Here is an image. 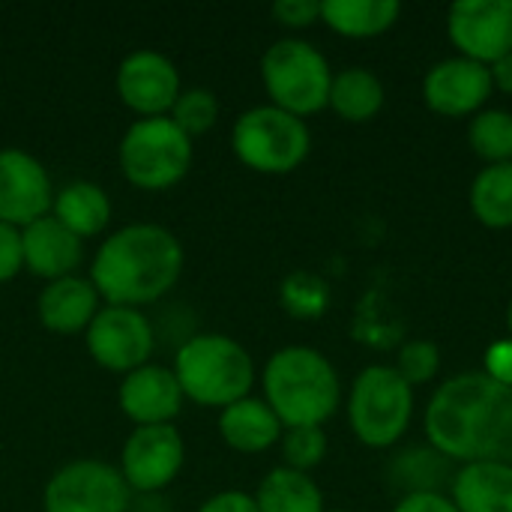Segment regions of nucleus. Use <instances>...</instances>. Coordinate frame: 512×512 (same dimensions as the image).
<instances>
[{
  "label": "nucleus",
  "instance_id": "f257e3e1",
  "mask_svg": "<svg viewBox=\"0 0 512 512\" xmlns=\"http://www.w3.org/2000/svg\"><path fill=\"white\" fill-rule=\"evenodd\" d=\"M423 429L447 462H510L512 390L486 372L453 375L432 393Z\"/></svg>",
  "mask_w": 512,
  "mask_h": 512
},
{
  "label": "nucleus",
  "instance_id": "f03ea898",
  "mask_svg": "<svg viewBox=\"0 0 512 512\" xmlns=\"http://www.w3.org/2000/svg\"><path fill=\"white\" fill-rule=\"evenodd\" d=\"M183 273L180 240L150 222L114 231L96 252L90 282L108 306H147L162 300Z\"/></svg>",
  "mask_w": 512,
  "mask_h": 512
},
{
  "label": "nucleus",
  "instance_id": "7ed1b4c3",
  "mask_svg": "<svg viewBox=\"0 0 512 512\" xmlns=\"http://www.w3.org/2000/svg\"><path fill=\"white\" fill-rule=\"evenodd\" d=\"M264 402L285 429L324 426L342 402L339 372L321 351L288 345L264 366Z\"/></svg>",
  "mask_w": 512,
  "mask_h": 512
},
{
  "label": "nucleus",
  "instance_id": "20e7f679",
  "mask_svg": "<svg viewBox=\"0 0 512 512\" xmlns=\"http://www.w3.org/2000/svg\"><path fill=\"white\" fill-rule=\"evenodd\" d=\"M174 375L186 399L204 408H228L249 396L255 363L249 351L222 333H201L180 345Z\"/></svg>",
  "mask_w": 512,
  "mask_h": 512
},
{
  "label": "nucleus",
  "instance_id": "39448f33",
  "mask_svg": "<svg viewBox=\"0 0 512 512\" xmlns=\"http://www.w3.org/2000/svg\"><path fill=\"white\" fill-rule=\"evenodd\" d=\"M261 81L270 105L303 120L327 108L333 69L312 42L279 39L261 57Z\"/></svg>",
  "mask_w": 512,
  "mask_h": 512
},
{
  "label": "nucleus",
  "instance_id": "423d86ee",
  "mask_svg": "<svg viewBox=\"0 0 512 512\" xmlns=\"http://www.w3.org/2000/svg\"><path fill=\"white\" fill-rule=\"evenodd\" d=\"M414 420V387L393 366H366L348 393V423L360 444L393 447Z\"/></svg>",
  "mask_w": 512,
  "mask_h": 512
},
{
  "label": "nucleus",
  "instance_id": "0eeeda50",
  "mask_svg": "<svg viewBox=\"0 0 512 512\" xmlns=\"http://www.w3.org/2000/svg\"><path fill=\"white\" fill-rule=\"evenodd\" d=\"M120 168L138 189H171L192 168V138L168 114L141 117L120 141Z\"/></svg>",
  "mask_w": 512,
  "mask_h": 512
},
{
  "label": "nucleus",
  "instance_id": "6e6552de",
  "mask_svg": "<svg viewBox=\"0 0 512 512\" xmlns=\"http://www.w3.org/2000/svg\"><path fill=\"white\" fill-rule=\"evenodd\" d=\"M231 147L237 159L258 174H291L306 162L312 135L306 120L276 105H258L237 117Z\"/></svg>",
  "mask_w": 512,
  "mask_h": 512
},
{
  "label": "nucleus",
  "instance_id": "1a4fd4ad",
  "mask_svg": "<svg viewBox=\"0 0 512 512\" xmlns=\"http://www.w3.org/2000/svg\"><path fill=\"white\" fill-rule=\"evenodd\" d=\"M129 486L120 468L96 459H78L63 465L45 486V512H126Z\"/></svg>",
  "mask_w": 512,
  "mask_h": 512
},
{
  "label": "nucleus",
  "instance_id": "9d476101",
  "mask_svg": "<svg viewBox=\"0 0 512 512\" xmlns=\"http://www.w3.org/2000/svg\"><path fill=\"white\" fill-rule=\"evenodd\" d=\"M90 357L108 372H135L150 363L156 348L153 324L141 309L129 306H102L90 327L84 330Z\"/></svg>",
  "mask_w": 512,
  "mask_h": 512
},
{
  "label": "nucleus",
  "instance_id": "9b49d317",
  "mask_svg": "<svg viewBox=\"0 0 512 512\" xmlns=\"http://www.w3.org/2000/svg\"><path fill=\"white\" fill-rule=\"evenodd\" d=\"M447 36L459 57L492 66L512 54V0H459L447 12Z\"/></svg>",
  "mask_w": 512,
  "mask_h": 512
},
{
  "label": "nucleus",
  "instance_id": "f8f14e48",
  "mask_svg": "<svg viewBox=\"0 0 512 512\" xmlns=\"http://www.w3.org/2000/svg\"><path fill=\"white\" fill-rule=\"evenodd\" d=\"M183 459H186V447L171 423L135 426V432L123 444L120 477L126 480L129 492L156 495L177 480Z\"/></svg>",
  "mask_w": 512,
  "mask_h": 512
},
{
  "label": "nucleus",
  "instance_id": "ddd939ff",
  "mask_svg": "<svg viewBox=\"0 0 512 512\" xmlns=\"http://www.w3.org/2000/svg\"><path fill=\"white\" fill-rule=\"evenodd\" d=\"M51 204L54 189L45 165L18 147L0 150V222L27 228L48 216Z\"/></svg>",
  "mask_w": 512,
  "mask_h": 512
},
{
  "label": "nucleus",
  "instance_id": "4468645a",
  "mask_svg": "<svg viewBox=\"0 0 512 512\" xmlns=\"http://www.w3.org/2000/svg\"><path fill=\"white\" fill-rule=\"evenodd\" d=\"M489 96H492L489 66L474 63L459 54L438 60L423 78V99L429 111L450 117V120L480 114Z\"/></svg>",
  "mask_w": 512,
  "mask_h": 512
},
{
  "label": "nucleus",
  "instance_id": "2eb2a0df",
  "mask_svg": "<svg viewBox=\"0 0 512 512\" xmlns=\"http://www.w3.org/2000/svg\"><path fill=\"white\" fill-rule=\"evenodd\" d=\"M117 93L126 108H132L141 117H165L171 114L177 96H180V72L177 66L153 51L141 48L132 51L120 69H117Z\"/></svg>",
  "mask_w": 512,
  "mask_h": 512
},
{
  "label": "nucleus",
  "instance_id": "dca6fc26",
  "mask_svg": "<svg viewBox=\"0 0 512 512\" xmlns=\"http://www.w3.org/2000/svg\"><path fill=\"white\" fill-rule=\"evenodd\" d=\"M120 408L135 426H168L183 405V390L174 369L147 363L129 372L120 384Z\"/></svg>",
  "mask_w": 512,
  "mask_h": 512
},
{
  "label": "nucleus",
  "instance_id": "f3484780",
  "mask_svg": "<svg viewBox=\"0 0 512 512\" xmlns=\"http://www.w3.org/2000/svg\"><path fill=\"white\" fill-rule=\"evenodd\" d=\"M21 243H24V267L48 282L75 276V267L84 258V240H78L51 213L21 228Z\"/></svg>",
  "mask_w": 512,
  "mask_h": 512
},
{
  "label": "nucleus",
  "instance_id": "a211bd4d",
  "mask_svg": "<svg viewBox=\"0 0 512 512\" xmlns=\"http://www.w3.org/2000/svg\"><path fill=\"white\" fill-rule=\"evenodd\" d=\"M96 312H99V291L90 279L81 276H63L48 282L36 300L39 324L60 336L84 333L96 318Z\"/></svg>",
  "mask_w": 512,
  "mask_h": 512
},
{
  "label": "nucleus",
  "instance_id": "6ab92c4d",
  "mask_svg": "<svg viewBox=\"0 0 512 512\" xmlns=\"http://www.w3.org/2000/svg\"><path fill=\"white\" fill-rule=\"evenodd\" d=\"M450 498L459 512H512L510 462H471L453 474Z\"/></svg>",
  "mask_w": 512,
  "mask_h": 512
},
{
  "label": "nucleus",
  "instance_id": "aec40b11",
  "mask_svg": "<svg viewBox=\"0 0 512 512\" xmlns=\"http://www.w3.org/2000/svg\"><path fill=\"white\" fill-rule=\"evenodd\" d=\"M285 426L264 399H240L219 414V435L237 453H264L282 441Z\"/></svg>",
  "mask_w": 512,
  "mask_h": 512
},
{
  "label": "nucleus",
  "instance_id": "412c9836",
  "mask_svg": "<svg viewBox=\"0 0 512 512\" xmlns=\"http://www.w3.org/2000/svg\"><path fill=\"white\" fill-rule=\"evenodd\" d=\"M402 6L396 0H324L321 21L345 39H375L396 27Z\"/></svg>",
  "mask_w": 512,
  "mask_h": 512
},
{
  "label": "nucleus",
  "instance_id": "4be33fe9",
  "mask_svg": "<svg viewBox=\"0 0 512 512\" xmlns=\"http://www.w3.org/2000/svg\"><path fill=\"white\" fill-rule=\"evenodd\" d=\"M51 216L66 225L78 240H84L105 231V225L111 222V201L102 186L90 180H75L54 195Z\"/></svg>",
  "mask_w": 512,
  "mask_h": 512
},
{
  "label": "nucleus",
  "instance_id": "5701e85b",
  "mask_svg": "<svg viewBox=\"0 0 512 512\" xmlns=\"http://www.w3.org/2000/svg\"><path fill=\"white\" fill-rule=\"evenodd\" d=\"M384 96V84L372 69L348 66L342 72H333L327 108H333L348 123H369L384 108Z\"/></svg>",
  "mask_w": 512,
  "mask_h": 512
},
{
  "label": "nucleus",
  "instance_id": "b1692460",
  "mask_svg": "<svg viewBox=\"0 0 512 512\" xmlns=\"http://www.w3.org/2000/svg\"><path fill=\"white\" fill-rule=\"evenodd\" d=\"M252 498L258 512H324V495L318 483L309 474L291 471L285 465L273 468Z\"/></svg>",
  "mask_w": 512,
  "mask_h": 512
},
{
  "label": "nucleus",
  "instance_id": "393cba45",
  "mask_svg": "<svg viewBox=\"0 0 512 512\" xmlns=\"http://www.w3.org/2000/svg\"><path fill=\"white\" fill-rule=\"evenodd\" d=\"M468 204L480 225L492 231L512 228V162L486 165L471 183Z\"/></svg>",
  "mask_w": 512,
  "mask_h": 512
},
{
  "label": "nucleus",
  "instance_id": "a878e982",
  "mask_svg": "<svg viewBox=\"0 0 512 512\" xmlns=\"http://www.w3.org/2000/svg\"><path fill=\"white\" fill-rule=\"evenodd\" d=\"M468 144L486 165L512 162V114L504 108H483L468 123Z\"/></svg>",
  "mask_w": 512,
  "mask_h": 512
},
{
  "label": "nucleus",
  "instance_id": "bb28decb",
  "mask_svg": "<svg viewBox=\"0 0 512 512\" xmlns=\"http://www.w3.org/2000/svg\"><path fill=\"white\" fill-rule=\"evenodd\" d=\"M450 462L426 447V450H405L393 459V483L399 480V486L405 489V495H417V492H438V486L447 477Z\"/></svg>",
  "mask_w": 512,
  "mask_h": 512
},
{
  "label": "nucleus",
  "instance_id": "cd10ccee",
  "mask_svg": "<svg viewBox=\"0 0 512 512\" xmlns=\"http://www.w3.org/2000/svg\"><path fill=\"white\" fill-rule=\"evenodd\" d=\"M168 117L189 138H195V135H204L207 129H213V123L219 117V102L207 87H189V90H180Z\"/></svg>",
  "mask_w": 512,
  "mask_h": 512
},
{
  "label": "nucleus",
  "instance_id": "c85d7f7f",
  "mask_svg": "<svg viewBox=\"0 0 512 512\" xmlns=\"http://www.w3.org/2000/svg\"><path fill=\"white\" fill-rule=\"evenodd\" d=\"M282 456L285 468L309 474L318 468L327 456V435L324 426H300V429H285L282 432Z\"/></svg>",
  "mask_w": 512,
  "mask_h": 512
},
{
  "label": "nucleus",
  "instance_id": "c756f323",
  "mask_svg": "<svg viewBox=\"0 0 512 512\" xmlns=\"http://www.w3.org/2000/svg\"><path fill=\"white\" fill-rule=\"evenodd\" d=\"M282 303L294 318H318L330 303L327 282L312 273H294L282 285Z\"/></svg>",
  "mask_w": 512,
  "mask_h": 512
},
{
  "label": "nucleus",
  "instance_id": "7c9ffc66",
  "mask_svg": "<svg viewBox=\"0 0 512 512\" xmlns=\"http://www.w3.org/2000/svg\"><path fill=\"white\" fill-rule=\"evenodd\" d=\"M414 390L423 384H432L441 372V348L429 339H411L399 348L396 366H393Z\"/></svg>",
  "mask_w": 512,
  "mask_h": 512
},
{
  "label": "nucleus",
  "instance_id": "2f4dec72",
  "mask_svg": "<svg viewBox=\"0 0 512 512\" xmlns=\"http://www.w3.org/2000/svg\"><path fill=\"white\" fill-rule=\"evenodd\" d=\"M273 18L282 27L306 30L315 21H321V3H315V0H276L273 3Z\"/></svg>",
  "mask_w": 512,
  "mask_h": 512
},
{
  "label": "nucleus",
  "instance_id": "473e14b6",
  "mask_svg": "<svg viewBox=\"0 0 512 512\" xmlns=\"http://www.w3.org/2000/svg\"><path fill=\"white\" fill-rule=\"evenodd\" d=\"M24 270V243L21 228L0 222V282L15 279Z\"/></svg>",
  "mask_w": 512,
  "mask_h": 512
},
{
  "label": "nucleus",
  "instance_id": "72a5a7b5",
  "mask_svg": "<svg viewBox=\"0 0 512 512\" xmlns=\"http://www.w3.org/2000/svg\"><path fill=\"white\" fill-rule=\"evenodd\" d=\"M483 372L492 378V381H498V384H504V387H510L512 390V339H498V342H492L489 345V351H486V357H483Z\"/></svg>",
  "mask_w": 512,
  "mask_h": 512
},
{
  "label": "nucleus",
  "instance_id": "f704fd0d",
  "mask_svg": "<svg viewBox=\"0 0 512 512\" xmlns=\"http://www.w3.org/2000/svg\"><path fill=\"white\" fill-rule=\"evenodd\" d=\"M393 512H459V507L444 492H417V495H402Z\"/></svg>",
  "mask_w": 512,
  "mask_h": 512
},
{
  "label": "nucleus",
  "instance_id": "c9c22d12",
  "mask_svg": "<svg viewBox=\"0 0 512 512\" xmlns=\"http://www.w3.org/2000/svg\"><path fill=\"white\" fill-rule=\"evenodd\" d=\"M198 512H258V504L246 492H219L207 498Z\"/></svg>",
  "mask_w": 512,
  "mask_h": 512
},
{
  "label": "nucleus",
  "instance_id": "e433bc0d",
  "mask_svg": "<svg viewBox=\"0 0 512 512\" xmlns=\"http://www.w3.org/2000/svg\"><path fill=\"white\" fill-rule=\"evenodd\" d=\"M489 75H492V90H498L504 96H512V54L495 60L489 66Z\"/></svg>",
  "mask_w": 512,
  "mask_h": 512
},
{
  "label": "nucleus",
  "instance_id": "4c0bfd02",
  "mask_svg": "<svg viewBox=\"0 0 512 512\" xmlns=\"http://www.w3.org/2000/svg\"><path fill=\"white\" fill-rule=\"evenodd\" d=\"M507 333H510V339H512V303H510V309H507Z\"/></svg>",
  "mask_w": 512,
  "mask_h": 512
},
{
  "label": "nucleus",
  "instance_id": "58836bf2",
  "mask_svg": "<svg viewBox=\"0 0 512 512\" xmlns=\"http://www.w3.org/2000/svg\"><path fill=\"white\" fill-rule=\"evenodd\" d=\"M510 468H512V456H510Z\"/></svg>",
  "mask_w": 512,
  "mask_h": 512
},
{
  "label": "nucleus",
  "instance_id": "ea45409f",
  "mask_svg": "<svg viewBox=\"0 0 512 512\" xmlns=\"http://www.w3.org/2000/svg\"><path fill=\"white\" fill-rule=\"evenodd\" d=\"M333 512H345V510H333Z\"/></svg>",
  "mask_w": 512,
  "mask_h": 512
}]
</instances>
